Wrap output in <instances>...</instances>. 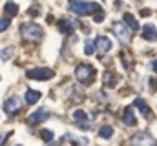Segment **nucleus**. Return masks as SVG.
Instances as JSON below:
<instances>
[{
    "instance_id": "obj_22",
    "label": "nucleus",
    "mask_w": 157,
    "mask_h": 146,
    "mask_svg": "<svg viewBox=\"0 0 157 146\" xmlns=\"http://www.w3.org/2000/svg\"><path fill=\"white\" fill-rule=\"evenodd\" d=\"M104 18H106V15H104V11H102V9H99V11H95V15H93V20H95L97 24H101V22H104Z\"/></svg>"
},
{
    "instance_id": "obj_11",
    "label": "nucleus",
    "mask_w": 157,
    "mask_h": 146,
    "mask_svg": "<svg viewBox=\"0 0 157 146\" xmlns=\"http://www.w3.org/2000/svg\"><path fill=\"white\" fill-rule=\"evenodd\" d=\"M122 24L130 29V31H139V22L133 18V15H130V13H124L122 15Z\"/></svg>"
},
{
    "instance_id": "obj_26",
    "label": "nucleus",
    "mask_w": 157,
    "mask_h": 146,
    "mask_svg": "<svg viewBox=\"0 0 157 146\" xmlns=\"http://www.w3.org/2000/svg\"><path fill=\"white\" fill-rule=\"evenodd\" d=\"M141 17H150V9H144V11H143V15H141Z\"/></svg>"
},
{
    "instance_id": "obj_23",
    "label": "nucleus",
    "mask_w": 157,
    "mask_h": 146,
    "mask_svg": "<svg viewBox=\"0 0 157 146\" xmlns=\"http://www.w3.org/2000/svg\"><path fill=\"white\" fill-rule=\"evenodd\" d=\"M93 51H95V44L88 40L86 46H84V53H86V55H93Z\"/></svg>"
},
{
    "instance_id": "obj_7",
    "label": "nucleus",
    "mask_w": 157,
    "mask_h": 146,
    "mask_svg": "<svg viewBox=\"0 0 157 146\" xmlns=\"http://www.w3.org/2000/svg\"><path fill=\"white\" fill-rule=\"evenodd\" d=\"M93 44H95V48H97V51H99L101 55H104V53H108V51L112 49V40H110L108 36H104V35L97 36Z\"/></svg>"
},
{
    "instance_id": "obj_28",
    "label": "nucleus",
    "mask_w": 157,
    "mask_h": 146,
    "mask_svg": "<svg viewBox=\"0 0 157 146\" xmlns=\"http://www.w3.org/2000/svg\"><path fill=\"white\" fill-rule=\"evenodd\" d=\"M17 146H20V144H17Z\"/></svg>"
},
{
    "instance_id": "obj_4",
    "label": "nucleus",
    "mask_w": 157,
    "mask_h": 146,
    "mask_svg": "<svg viewBox=\"0 0 157 146\" xmlns=\"http://www.w3.org/2000/svg\"><path fill=\"white\" fill-rule=\"evenodd\" d=\"M132 146H155V139L146 132H139L132 137Z\"/></svg>"
},
{
    "instance_id": "obj_14",
    "label": "nucleus",
    "mask_w": 157,
    "mask_h": 146,
    "mask_svg": "<svg viewBox=\"0 0 157 146\" xmlns=\"http://www.w3.org/2000/svg\"><path fill=\"white\" fill-rule=\"evenodd\" d=\"M122 122H124L126 126H135V124H137V119H135L133 108H126V110H124V117H122Z\"/></svg>"
},
{
    "instance_id": "obj_25",
    "label": "nucleus",
    "mask_w": 157,
    "mask_h": 146,
    "mask_svg": "<svg viewBox=\"0 0 157 146\" xmlns=\"http://www.w3.org/2000/svg\"><path fill=\"white\" fill-rule=\"evenodd\" d=\"M7 135H9L7 132H0V146H2V143H4V139H6Z\"/></svg>"
},
{
    "instance_id": "obj_8",
    "label": "nucleus",
    "mask_w": 157,
    "mask_h": 146,
    "mask_svg": "<svg viewBox=\"0 0 157 146\" xmlns=\"http://www.w3.org/2000/svg\"><path fill=\"white\" fill-rule=\"evenodd\" d=\"M126 29H128V28H126L124 24H119V22H115V24L112 26V31L117 35V38L122 44H128V42H130V33H128Z\"/></svg>"
},
{
    "instance_id": "obj_10",
    "label": "nucleus",
    "mask_w": 157,
    "mask_h": 146,
    "mask_svg": "<svg viewBox=\"0 0 157 146\" xmlns=\"http://www.w3.org/2000/svg\"><path fill=\"white\" fill-rule=\"evenodd\" d=\"M73 121L77 122V126L82 128V130H88V128H90V124H88V115H86L82 110H77V111L73 113Z\"/></svg>"
},
{
    "instance_id": "obj_1",
    "label": "nucleus",
    "mask_w": 157,
    "mask_h": 146,
    "mask_svg": "<svg viewBox=\"0 0 157 146\" xmlns=\"http://www.w3.org/2000/svg\"><path fill=\"white\" fill-rule=\"evenodd\" d=\"M70 9L78 15V17H86V15H91L95 11L101 9V6L93 4V2H82V0H70Z\"/></svg>"
},
{
    "instance_id": "obj_6",
    "label": "nucleus",
    "mask_w": 157,
    "mask_h": 146,
    "mask_svg": "<svg viewBox=\"0 0 157 146\" xmlns=\"http://www.w3.org/2000/svg\"><path fill=\"white\" fill-rule=\"evenodd\" d=\"M22 108V102H20V99L18 97H9L6 102H4V110H6V113L11 117V115H15L18 110Z\"/></svg>"
},
{
    "instance_id": "obj_12",
    "label": "nucleus",
    "mask_w": 157,
    "mask_h": 146,
    "mask_svg": "<svg viewBox=\"0 0 157 146\" xmlns=\"http://www.w3.org/2000/svg\"><path fill=\"white\" fill-rule=\"evenodd\" d=\"M141 35H143V38H146V40L155 42V40H157V28H155V26H152V24H146V26L143 28Z\"/></svg>"
},
{
    "instance_id": "obj_13",
    "label": "nucleus",
    "mask_w": 157,
    "mask_h": 146,
    "mask_svg": "<svg viewBox=\"0 0 157 146\" xmlns=\"http://www.w3.org/2000/svg\"><path fill=\"white\" fill-rule=\"evenodd\" d=\"M133 104H135V108L141 111V115H143L144 119H150V113H152V111H150L148 104H146L143 99H135V101H133Z\"/></svg>"
},
{
    "instance_id": "obj_20",
    "label": "nucleus",
    "mask_w": 157,
    "mask_h": 146,
    "mask_svg": "<svg viewBox=\"0 0 157 146\" xmlns=\"http://www.w3.org/2000/svg\"><path fill=\"white\" fill-rule=\"evenodd\" d=\"M39 135H40V139H42V141H46V143H49V141H53V139H55V133H53L51 130H40Z\"/></svg>"
},
{
    "instance_id": "obj_9",
    "label": "nucleus",
    "mask_w": 157,
    "mask_h": 146,
    "mask_svg": "<svg viewBox=\"0 0 157 146\" xmlns=\"http://www.w3.org/2000/svg\"><path fill=\"white\" fill-rule=\"evenodd\" d=\"M48 117H49V110H46V108H39L37 111H33V113L29 115L28 122H29V124H39V122H44V121H46Z\"/></svg>"
},
{
    "instance_id": "obj_19",
    "label": "nucleus",
    "mask_w": 157,
    "mask_h": 146,
    "mask_svg": "<svg viewBox=\"0 0 157 146\" xmlns=\"http://www.w3.org/2000/svg\"><path fill=\"white\" fill-rule=\"evenodd\" d=\"M99 135H101L102 139H112V137H113V128H112V126H102V128L99 130Z\"/></svg>"
},
{
    "instance_id": "obj_5",
    "label": "nucleus",
    "mask_w": 157,
    "mask_h": 146,
    "mask_svg": "<svg viewBox=\"0 0 157 146\" xmlns=\"http://www.w3.org/2000/svg\"><path fill=\"white\" fill-rule=\"evenodd\" d=\"M51 77H53V70L49 68H35L28 71V79H33V80H49Z\"/></svg>"
},
{
    "instance_id": "obj_21",
    "label": "nucleus",
    "mask_w": 157,
    "mask_h": 146,
    "mask_svg": "<svg viewBox=\"0 0 157 146\" xmlns=\"http://www.w3.org/2000/svg\"><path fill=\"white\" fill-rule=\"evenodd\" d=\"M13 51H15L13 48H6V49H2V51H0V59H2V60H7L9 57H13Z\"/></svg>"
},
{
    "instance_id": "obj_2",
    "label": "nucleus",
    "mask_w": 157,
    "mask_h": 146,
    "mask_svg": "<svg viewBox=\"0 0 157 146\" xmlns=\"http://www.w3.org/2000/svg\"><path fill=\"white\" fill-rule=\"evenodd\" d=\"M20 31H22V36L26 40H29V42H39V40H42V36H44V29L40 28L39 24H35V22L22 24L20 26Z\"/></svg>"
},
{
    "instance_id": "obj_16",
    "label": "nucleus",
    "mask_w": 157,
    "mask_h": 146,
    "mask_svg": "<svg viewBox=\"0 0 157 146\" xmlns=\"http://www.w3.org/2000/svg\"><path fill=\"white\" fill-rule=\"evenodd\" d=\"M4 11H6V15H9V17H17V15H18V6H17L15 2H7V4L4 6Z\"/></svg>"
},
{
    "instance_id": "obj_3",
    "label": "nucleus",
    "mask_w": 157,
    "mask_h": 146,
    "mask_svg": "<svg viewBox=\"0 0 157 146\" xmlns=\"http://www.w3.org/2000/svg\"><path fill=\"white\" fill-rule=\"evenodd\" d=\"M75 77H77L78 82H82V84L86 86V84H90V82L93 80V77H95V68L90 66V64H80V66H77V70H75Z\"/></svg>"
},
{
    "instance_id": "obj_24",
    "label": "nucleus",
    "mask_w": 157,
    "mask_h": 146,
    "mask_svg": "<svg viewBox=\"0 0 157 146\" xmlns=\"http://www.w3.org/2000/svg\"><path fill=\"white\" fill-rule=\"evenodd\" d=\"M9 28V20H0V31H6Z\"/></svg>"
},
{
    "instance_id": "obj_27",
    "label": "nucleus",
    "mask_w": 157,
    "mask_h": 146,
    "mask_svg": "<svg viewBox=\"0 0 157 146\" xmlns=\"http://www.w3.org/2000/svg\"><path fill=\"white\" fill-rule=\"evenodd\" d=\"M152 68H154V71L157 73V60H155V62H154V64H152Z\"/></svg>"
},
{
    "instance_id": "obj_18",
    "label": "nucleus",
    "mask_w": 157,
    "mask_h": 146,
    "mask_svg": "<svg viewBox=\"0 0 157 146\" xmlns=\"http://www.w3.org/2000/svg\"><path fill=\"white\" fill-rule=\"evenodd\" d=\"M59 28H60L62 33H68V35L73 31V24H71L70 20H60V22H59Z\"/></svg>"
},
{
    "instance_id": "obj_15",
    "label": "nucleus",
    "mask_w": 157,
    "mask_h": 146,
    "mask_svg": "<svg viewBox=\"0 0 157 146\" xmlns=\"http://www.w3.org/2000/svg\"><path fill=\"white\" fill-rule=\"evenodd\" d=\"M40 99V91H33V90H26V102L28 104H35Z\"/></svg>"
},
{
    "instance_id": "obj_17",
    "label": "nucleus",
    "mask_w": 157,
    "mask_h": 146,
    "mask_svg": "<svg viewBox=\"0 0 157 146\" xmlns=\"http://www.w3.org/2000/svg\"><path fill=\"white\" fill-rule=\"evenodd\" d=\"M104 84H106V88H113L117 84V77L112 71H106L104 73Z\"/></svg>"
}]
</instances>
